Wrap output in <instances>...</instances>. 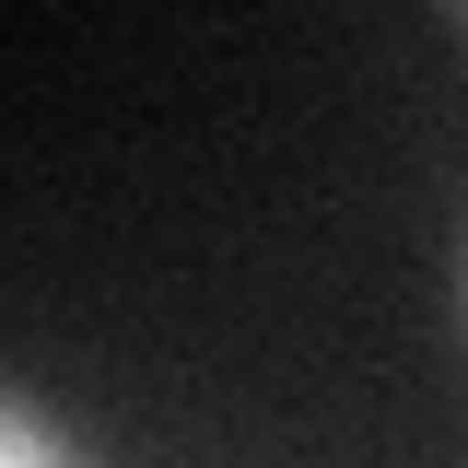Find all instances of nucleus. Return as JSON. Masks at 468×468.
I'll return each mask as SVG.
<instances>
[{"mask_svg": "<svg viewBox=\"0 0 468 468\" xmlns=\"http://www.w3.org/2000/svg\"><path fill=\"white\" fill-rule=\"evenodd\" d=\"M457 316H468V246H457Z\"/></svg>", "mask_w": 468, "mask_h": 468, "instance_id": "nucleus-1", "label": "nucleus"}, {"mask_svg": "<svg viewBox=\"0 0 468 468\" xmlns=\"http://www.w3.org/2000/svg\"><path fill=\"white\" fill-rule=\"evenodd\" d=\"M457 24H468V0H457Z\"/></svg>", "mask_w": 468, "mask_h": 468, "instance_id": "nucleus-2", "label": "nucleus"}]
</instances>
